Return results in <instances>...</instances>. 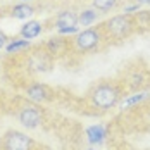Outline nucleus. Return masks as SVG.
I'll use <instances>...</instances> for the list:
<instances>
[{
    "label": "nucleus",
    "instance_id": "obj_1",
    "mask_svg": "<svg viewBox=\"0 0 150 150\" xmlns=\"http://www.w3.org/2000/svg\"><path fill=\"white\" fill-rule=\"evenodd\" d=\"M121 95H122V90L117 83L102 81V83L95 85L93 90L90 91V100L97 109L107 110V109H112L117 105V102L121 100Z\"/></svg>",
    "mask_w": 150,
    "mask_h": 150
},
{
    "label": "nucleus",
    "instance_id": "obj_2",
    "mask_svg": "<svg viewBox=\"0 0 150 150\" xmlns=\"http://www.w3.org/2000/svg\"><path fill=\"white\" fill-rule=\"evenodd\" d=\"M136 28L135 17L131 14H119L114 16L110 19H107L104 24H102V33H105L107 38H112V40H126Z\"/></svg>",
    "mask_w": 150,
    "mask_h": 150
},
{
    "label": "nucleus",
    "instance_id": "obj_3",
    "mask_svg": "<svg viewBox=\"0 0 150 150\" xmlns=\"http://www.w3.org/2000/svg\"><path fill=\"white\" fill-rule=\"evenodd\" d=\"M102 42V30L100 28H86L81 33H78L74 38V47L79 52H90L97 48L98 43Z\"/></svg>",
    "mask_w": 150,
    "mask_h": 150
},
{
    "label": "nucleus",
    "instance_id": "obj_4",
    "mask_svg": "<svg viewBox=\"0 0 150 150\" xmlns=\"http://www.w3.org/2000/svg\"><path fill=\"white\" fill-rule=\"evenodd\" d=\"M31 138L21 131L11 129L2 138V150H31Z\"/></svg>",
    "mask_w": 150,
    "mask_h": 150
},
{
    "label": "nucleus",
    "instance_id": "obj_5",
    "mask_svg": "<svg viewBox=\"0 0 150 150\" xmlns=\"http://www.w3.org/2000/svg\"><path fill=\"white\" fill-rule=\"evenodd\" d=\"M17 119H19V122L24 128L33 129V128L40 126V122L43 119V112H42V109L38 105L28 104V105H24V107H21V110L17 114Z\"/></svg>",
    "mask_w": 150,
    "mask_h": 150
},
{
    "label": "nucleus",
    "instance_id": "obj_6",
    "mask_svg": "<svg viewBox=\"0 0 150 150\" xmlns=\"http://www.w3.org/2000/svg\"><path fill=\"white\" fill-rule=\"evenodd\" d=\"M55 24L60 33H73L78 30V16L73 11H64L55 17Z\"/></svg>",
    "mask_w": 150,
    "mask_h": 150
},
{
    "label": "nucleus",
    "instance_id": "obj_7",
    "mask_svg": "<svg viewBox=\"0 0 150 150\" xmlns=\"http://www.w3.org/2000/svg\"><path fill=\"white\" fill-rule=\"evenodd\" d=\"M26 93H28V97L33 102H45V100L50 98V90L42 83H35V85L28 86Z\"/></svg>",
    "mask_w": 150,
    "mask_h": 150
},
{
    "label": "nucleus",
    "instance_id": "obj_8",
    "mask_svg": "<svg viewBox=\"0 0 150 150\" xmlns=\"http://www.w3.org/2000/svg\"><path fill=\"white\" fill-rule=\"evenodd\" d=\"M40 33H42V24H40L38 21H30V23H26V24L21 28V36H23L24 40L36 38Z\"/></svg>",
    "mask_w": 150,
    "mask_h": 150
},
{
    "label": "nucleus",
    "instance_id": "obj_9",
    "mask_svg": "<svg viewBox=\"0 0 150 150\" xmlns=\"http://www.w3.org/2000/svg\"><path fill=\"white\" fill-rule=\"evenodd\" d=\"M97 16H98V12H97L95 9L83 11L81 14L78 16V24H81V26H90V24H93V23L97 21Z\"/></svg>",
    "mask_w": 150,
    "mask_h": 150
},
{
    "label": "nucleus",
    "instance_id": "obj_10",
    "mask_svg": "<svg viewBox=\"0 0 150 150\" xmlns=\"http://www.w3.org/2000/svg\"><path fill=\"white\" fill-rule=\"evenodd\" d=\"M31 14H33V7L26 5V4L16 5L14 9H12V16H14L16 19H26V17H30Z\"/></svg>",
    "mask_w": 150,
    "mask_h": 150
},
{
    "label": "nucleus",
    "instance_id": "obj_11",
    "mask_svg": "<svg viewBox=\"0 0 150 150\" xmlns=\"http://www.w3.org/2000/svg\"><path fill=\"white\" fill-rule=\"evenodd\" d=\"M119 0H93V9L100 11V12H107L110 9H114L117 5Z\"/></svg>",
    "mask_w": 150,
    "mask_h": 150
},
{
    "label": "nucleus",
    "instance_id": "obj_12",
    "mask_svg": "<svg viewBox=\"0 0 150 150\" xmlns=\"http://www.w3.org/2000/svg\"><path fill=\"white\" fill-rule=\"evenodd\" d=\"M88 136H90V142H100L102 140V136H104V129L98 126V128H90L88 129Z\"/></svg>",
    "mask_w": 150,
    "mask_h": 150
},
{
    "label": "nucleus",
    "instance_id": "obj_13",
    "mask_svg": "<svg viewBox=\"0 0 150 150\" xmlns=\"http://www.w3.org/2000/svg\"><path fill=\"white\" fill-rule=\"evenodd\" d=\"M28 45H30V42H28V40H19V42H12L11 45H7V52L11 54V52H16V50H19V48H26Z\"/></svg>",
    "mask_w": 150,
    "mask_h": 150
},
{
    "label": "nucleus",
    "instance_id": "obj_14",
    "mask_svg": "<svg viewBox=\"0 0 150 150\" xmlns=\"http://www.w3.org/2000/svg\"><path fill=\"white\" fill-rule=\"evenodd\" d=\"M147 98V93H140L138 97H135V98H131V100H128L126 104H135V102H140V100H145Z\"/></svg>",
    "mask_w": 150,
    "mask_h": 150
},
{
    "label": "nucleus",
    "instance_id": "obj_15",
    "mask_svg": "<svg viewBox=\"0 0 150 150\" xmlns=\"http://www.w3.org/2000/svg\"><path fill=\"white\" fill-rule=\"evenodd\" d=\"M5 42H7V36H5V33H2V31H0V48H4V47H5Z\"/></svg>",
    "mask_w": 150,
    "mask_h": 150
},
{
    "label": "nucleus",
    "instance_id": "obj_16",
    "mask_svg": "<svg viewBox=\"0 0 150 150\" xmlns=\"http://www.w3.org/2000/svg\"><path fill=\"white\" fill-rule=\"evenodd\" d=\"M138 5H150V0H135Z\"/></svg>",
    "mask_w": 150,
    "mask_h": 150
},
{
    "label": "nucleus",
    "instance_id": "obj_17",
    "mask_svg": "<svg viewBox=\"0 0 150 150\" xmlns=\"http://www.w3.org/2000/svg\"><path fill=\"white\" fill-rule=\"evenodd\" d=\"M24 2H28V0H24Z\"/></svg>",
    "mask_w": 150,
    "mask_h": 150
}]
</instances>
